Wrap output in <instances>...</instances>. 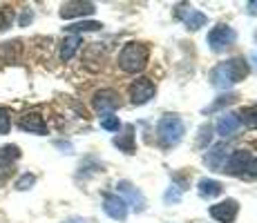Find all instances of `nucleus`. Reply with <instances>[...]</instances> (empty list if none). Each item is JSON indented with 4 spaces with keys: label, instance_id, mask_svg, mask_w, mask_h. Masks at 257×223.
Returning <instances> with one entry per match:
<instances>
[{
    "label": "nucleus",
    "instance_id": "26",
    "mask_svg": "<svg viewBox=\"0 0 257 223\" xmlns=\"http://www.w3.org/2000/svg\"><path fill=\"white\" fill-rule=\"evenodd\" d=\"M9 127H12V116H9L7 110L0 107V134H7Z\"/></svg>",
    "mask_w": 257,
    "mask_h": 223
},
{
    "label": "nucleus",
    "instance_id": "14",
    "mask_svg": "<svg viewBox=\"0 0 257 223\" xmlns=\"http://www.w3.org/2000/svg\"><path fill=\"white\" fill-rule=\"evenodd\" d=\"M241 127V121L237 114H224V116L217 121V134L219 136H233V134Z\"/></svg>",
    "mask_w": 257,
    "mask_h": 223
},
{
    "label": "nucleus",
    "instance_id": "7",
    "mask_svg": "<svg viewBox=\"0 0 257 223\" xmlns=\"http://www.w3.org/2000/svg\"><path fill=\"white\" fill-rule=\"evenodd\" d=\"M92 105H94V110L101 114H112L121 103H118V94L114 89H101V92L94 94Z\"/></svg>",
    "mask_w": 257,
    "mask_h": 223
},
{
    "label": "nucleus",
    "instance_id": "11",
    "mask_svg": "<svg viewBox=\"0 0 257 223\" xmlns=\"http://www.w3.org/2000/svg\"><path fill=\"white\" fill-rule=\"evenodd\" d=\"M18 125H21V130L29 132V134H47V125H45V121H43V116L38 112L23 114L21 121H18Z\"/></svg>",
    "mask_w": 257,
    "mask_h": 223
},
{
    "label": "nucleus",
    "instance_id": "23",
    "mask_svg": "<svg viewBox=\"0 0 257 223\" xmlns=\"http://www.w3.org/2000/svg\"><path fill=\"white\" fill-rule=\"evenodd\" d=\"M101 127L107 132H118V116H112V114H107V116L101 118Z\"/></svg>",
    "mask_w": 257,
    "mask_h": 223
},
{
    "label": "nucleus",
    "instance_id": "8",
    "mask_svg": "<svg viewBox=\"0 0 257 223\" xmlns=\"http://www.w3.org/2000/svg\"><path fill=\"white\" fill-rule=\"evenodd\" d=\"M237 210H239V205H237L235 199H226L221 203H215V205H210V216L215 221L219 223H233L235 216H237Z\"/></svg>",
    "mask_w": 257,
    "mask_h": 223
},
{
    "label": "nucleus",
    "instance_id": "20",
    "mask_svg": "<svg viewBox=\"0 0 257 223\" xmlns=\"http://www.w3.org/2000/svg\"><path fill=\"white\" fill-rule=\"evenodd\" d=\"M78 45H81V38H78V36L63 38V43H61V61H70L74 54H76Z\"/></svg>",
    "mask_w": 257,
    "mask_h": 223
},
{
    "label": "nucleus",
    "instance_id": "22",
    "mask_svg": "<svg viewBox=\"0 0 257 223\" xmlns=\"http://www.w3.org/2000/svg\"><path fill=\"white\" fill-rule=\"evenodd\" d=\"M239 121H244L248 127H257V105L246 107V110L241 112V118H239Z\"/></svg>",
    "mask_w": 257,
    "mask_h": 223
},
{
    "label": "nucleus",
    "instance_id": "3",
    "mask_svg": "<svg viewBox=\"0 0 257 223\" xmlns=\"http://www.w3.org/2000/svg\"><path fill=\"white\" fill-rule=\"evenodd\" d=\"M224 172H228V174H233V176H244V174L255 176L257 174V158L246 150H235L226 158Z\"/></svg>",
    "mask_w": 257,
    "mask_h": 223
},
{
    "label": "nucleus",
    "instance_id": "21",
    "mask_svg": "<svg viewBox=\"0 0 257 223\" xmlns=\"http://www.w3.org/2000/svg\"><path fill=\"white\" fill-rule=\"evenodd\" d=\"M103 25L96 23V21H85V23H74L70 27H65L67 32H74V36H76L78 32H96V29H101Z\"/></svg>",
    "mask_w": 257,
    "mask_h": 223
},
{
    "label": "nucleus",
    "instance_id": "6",
    "mask_svg": "<svg viewBox=\"0 0 257 223\" xmlns=\"http://www.w3.org/2000/svg\"><path fill=\"white\" fill-rule=\"evenodd\" d=\"M155 96V83L150 78H137L130 85V98L135 105H146Z\"/></svg>",
    "mask_w": 257,
    "mask_h": 223
},
{
    "label": "nucleus",
    "instance_id": "27",
    "mask_svg": "<svg viewBox=\"0 0 257 223\" xmlns=\"http://www.w3.org/2000/svg\"><path fill=\"white\" fill-rule=\"evenodd\" d=\"M32 18H34L32 9H25V12L21 14V18H18V23H21V27H27V25L32 23Z\"/></svg>",
    "mask_w": 257,
    "mask_h": 223
},
{
    "label": "nucleus",
    "instance_id": "28",
    "mask_svg": "<svg viewBox=\"0 0 257 223\" xmlns=\"http://www.w3.org/2000/svg\"><path fill=\"white\" fill-rule=\"evenodd\" d=\"M206 141H210V127H208V125H204V127H201V138H199V145L204 147V145H206Z\"/></svg>",
    "mask_w": 257,
    "mask_h": 223
},
{
    "label": "nucleus",
    "instance_id": "12",
    "mask_svg": "<svg viewBox=\"0 0 257 223\" xmlns=\"http://www.w3.org/2000/svg\"><path fill=\"white\" fill-rule=\"evenodd\" d=\"M96 12L94 3H81V0H74V3H65L61 7V18H78V16H92Z\"/></svg>",
    "mask_w": 257,
    "mask_h": 223
},
{
    "label": "nucleus",
    "instance_id": "18",
    "mask_svg": "<svg viewBox=\"0 0 257 223\" xmlns=\"http://www.w3.org/2000/svg\"><path fill=\"white\" fill-rule=\"evenodd\" d=\"M21 158V147L18 145H3L0 147V167H12Z\"/></svg>",
    "mask_w": 257,
    "mask_h": 223
},
{
    "label": "nucleus",
    "instance_id": "19",
    "mask_svg": "<svg viewBox=\"0 0 257 223\" xmlns=\"http://www.w3.org/2000/svg\"><path fill=\"white\" fill-rule=\"evenodd\" d=\"M132 132H135V127L127 125L125 127V134L114 138V145L118 147V150L125 152V154H132V152H135V134H132Z\"/></svg>",
    "mask_w": 257,
    "mask_h": 223
},
{
    "label": "nucleus",
    "instance_id": "29",
    "mask_svg": "<svg viewBox=\"0 0 257 223\" xmlns=\"http://www.w3.org/2000/svg\"><path fill=\"white\" fill-rule=\"evenodd\" d=\"M65 223H87L85 219H72V221H65Z\"/></svg>",
    "mask_w": 257,
    "mask_h": 223
},
{
    "label": "nucleus",
    "instance_id": "1",
    "mask_svg": "<svg viewBox=\"0 0 257 223\" xmlns=\"http://www.w3.org/2000/svg\"><path fill=\"white\" fill-rule=\"evenodd\" d=\"M246 76H248V63H246L244 58H230V61L221 63V65H217L212 69L210 81L215 87L228 89V87H233L235 83L244 81Z\"/></svg>",
    "mask_w": 257,
    "mask_h": 223
},
{
    "label": "nucleus",
    "instance_id": "24",
    "mask_svg": "<svg viewBox=\"0 0 257 223\" xmlns=\"http://www.w3.org/2000/svg\"><path fill=\"white\" fill-rule=\"evenodd\" d=\"M34 183H36V176L29 174V172H27V174H23V176L16 181V190H29V187L34 185Z\"/></svg>",
    "mask_w": 257,
    "mask_h": 223
},
{
    "label": "nucleus",
    "instance_id": "15",
    "mask_svg": "<svg viewBox=\"0 0 257 223\" xmlns=\"http://www.w3.org/2000/svg\"><path fill=\"white\" fill-rule=\"evenodd\" d=\"M197 187H199V194L204 196V199H215V196H219L221 190H224V185H221L219 181H215V178H201Z\"/></svg>",
    "mask_w": 257,
    "mask_h": 223
},
{
    "label": "nucleus",
    "instance_id": "10",
    "mask_svg": "<svg viewBox=\"0 0 257 223\" xmlns=\"http://www.w3.org/2000/svg\"><path fill=\"white\" fill-rule=\"evenodd\" d=\"M103 210H105V214L112 216L114 221H125V216H127V203L123 201L121 196L107 194L105 196V203H103Z\"/></svg>",
    "mask_w": 257,
    "mask_h": 223
},
{
    "label": "nucleus",
    "instance_id": "25",
    "mask_svg": "<svg viewBox=\"0 0 257 223\" xmlns=\"http://www.w3.org/2000/svg\"><path fill=\"white\" fill-rule=\"evenodd\" d=\"M12 18H14L12 9H9V7H0V32H3V29H7L9 25H12Z\"/></svg>",
    "mask_w": 257,
    "mask_h": 223
},
{
    "label": "nucleus",
    "instance_id": "2",
    "mask_svg": "<svg viewBox=\"0 0 257 223\" xmlns=\"http://www.w3.org/2000/svg\"><path fill=\"white\" fill-rule=\"evenodd\" d=\"M148 63V47L141 43H127L118 54V67L127 74H137Z\"/></svg>",
    "mask_w": 257,
    "mask_h": 223
},
{
    "label": "nucleus",
    "instance_id": "5",
    "mask_svg": "<svg viewBox=\"0 0 257 223\" xmlns=\"http://www.w3.org/2000/svg\"><path fill=\"white\" fill-rule=\"evenodd\" d=\"M237 41V34L233 27H228V25H219V27H215L212 32L208 34V45L212 52H224L226 47H230Z\"/></svg>",
    "mask_w": 257,
    "mask_h": 223
},
{
    "label": "nucleus",
    "instance_id": "4",
    "mask_svg": "<svg viewBox=\"0 0 257 223\" xmlns=\"http://www.w3.org/2000/svg\"><path fill=\"white\" fill-rule=\"evenodd\" d=\"M184 132H186L184 121L179 116H172V114L164 116L159 121V125H157V136H159L161 145H166V147L177 145L181 141V136H184Z\"/></svg>",
    "mask_w": 257,
    "mask_h": 223
},
{
    "label": "nucleus",
    "instance_id": "17",
    "mask_svg": "<svg viewBox=\"0 0 257 223\" xmlns=\"http://www.w3.org/2000/svg\"><path fill=\"white\" fill-rule=\"evenodd\" d=\"M21 49H23L21 41L3 43V45H0V58H3V61H7V63H14V61H18V56H21Z\"/></svg>",
    "mask_w": 257,
    "mask_h": 223
},
{
    "label": "nucleus",
    "instance_id": "16",
    "mask_svg": "<svg viewBox=\"0 0 257 223\" xmlns=\"http://www.w3.org/2000/svg\"><path fill=\"white\" fill-rule=\"evenodd\" d=\"M179 18L186 23L188 29H199V27H204V25H206V21H208V18H206L201 12H197V9H186V12H179Z\"/></svg>",
    "mask_w": 257,
    "mask_h": 223
},
{
    "label": "nucleus",
    "instance_id": "13",
    "mask_svg": "<svg viewBox=\"0 0 257 223\" xmlns=\"http://www.w3.org/2000/svg\"><path fill=\"white\" fill-rule=\"evenodd\" d=\"M226 158H228V147H226V143H217L208 154H206V163H208V167H212V170L224 172Z\"/></svg>",
    "mask_w": 257,
    "mask_h": 223
},
{
    "label": "nucleus",
    "instance_id": "9",
    "mask_svg": "<svg viewBox=\"0 0 257 223\" xmlns=\"http://www.w3.org/2000/svg\"><path fill=\"white\" fill-rule=\"evenodd\" d=\"M116 190H118V194H123L127 199V203H130L132 207H135L137 212H141L143 207H146V199H143V194L139 190H137L135 185H132L130 181H118L116 183Z\"/></svg>",
    "mask_w": 257,
    "mask_h": 223
}]
</instances>
